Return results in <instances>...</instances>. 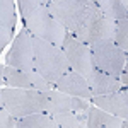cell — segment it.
Wrapping results in <instances>:
<instances>
[{"label":"cell","mask_w":128,"mask_h":128,"mask_svg":"<svg viewBox=\"0 0 128 128\" xmlns=\"http://www.w3.org/2000/svg\"><path fill=\"white\" fill-rule=\"evenodd\" d=\"M90 51H92L96 70H101V72L109 74L113 77L121 75V72L125 68V63L128 60V53L123 51L114 41L106 40L94 43L90 46Z\"/></svg>","instance_id":"6"},{"label":"cell","mask_w":128,"mask_h":128,"mask_svg":"<svg viewBox=\"0 0 128 128\" xmlns=\"http://www.w3.org/2000/svg\"><path fill=\"white\" fill-rule=\"evenodd\" d=\"M16 5L10 0H2L0 2V46L5 48L9 44L10 38L16 29Z\"/></svg>","instance_id":"13"},{"label":"cell","mask_w":128,"mask_h":128,"mask_svg":"<svg viewBox=\"0 0 128 128\" xmlns=\"http://www.w3.org/2000/svg\"><path fill=\"white\" fill-rule=\"evenodd\" d=\"M53 87L60 92H63V94L74 96V98H82V99H89V101L92 99V90H90L87 79H84L82 75L72 72V70L68 74L62 75L58 80H55Z\"/></svg>","instance_id":"11"},{"label":"cell","mask_w":128,"mask_h":128,"mask_svg":"<svg viewBox=\"0 0 128 128\" xmlns=\"http://www.w3.org/2000/svg\"><path fill=\"white\" fill-rule=\"evenodd\" d=\"M123 90H125V92H126V94H128V87H123Z\"/></svg>","instance_id":"24"},{"label":"cell","mask_w":128,"mask_h":128,"mask_svg":"<svg viewBox=\"0 0 128 128\" xmlns=\"http://www.w3.org/2000/svg\"><path fill=\"white\" fill-rule=\"evenodd\" d=\"M94 5L92 0H51L48 10L68 32H75Z\"/></svg>","instance_id":"5"},{"label":"cell","mask_w":128,"mask_h":128,"mask_svg":"<svg viewBox=\"0 0 128 128\" xmlns=\"http://www.w3.org/2000/svg\"><path fill=\"white\" fill-rule=\"evenodd\" d=\"M0 128H19V120L14 118L7 109L0 111Z\"/></svg>","instance_id":"20"},{"label":"cell","mask_w":128,"mask_h":128,"mask_svg":"<svg viewBox=\"0 0 128 128\" xmlns=\"http://www.w3.org/2000/svg\"><path fill=\"white\" fill-rule=\"evenodd\" d=\"M123 120L102 109L90 106L87 111V128H121Z\"/></svg>","instance_id":"15"},{"label":"cell","mask_w":128,"mask_h":128,"mask_svg":"<svg viewBox=\"0 0 128 128\" xmlns=\"http://www.w3.org/2000/svg\"><path fill=\"white\" fill-rule=\"evenodd\" d=\"M5 63L17 70H34V46L32 36L26 28L19 31L9 53L5 55Z\"/></svg>","instance_id":"8"},{"label":"cell","mask_w":128,"mask_h":128,"mask_svg":"<svg viewBox=\"0 0 128 128\" xmlns=\"http://www.w3.org/2000/svg\"><path fill=\"white\" fill-rule=\"evenodd\" d=\"M121 2H123V5H125V9L128 10V0H121Z\"/></svg>","instance_id":"23"},{"label":"cell","mask_w":128,"mask_h":128,"mask_svg":"<svg viewBox=\"0 0 128 128\" xmlns=\"http://www.w3.org/2000/svg\"><path fill=\"white\" fill-rule=\"evenodd\" d=\"M114 43L118 44L123 51L128 53V17L116 22V31H114Z\"/></svg>","instance_id":"19"},{"label":"cell","mask_w":128,"mask_h":128,"mask_svg":"<svg viewBox=\"0 0 128 128\" xmlns=\"http://www.w3.org/2000/svg\"><path fill=\"white\" fill-rule=\"evenodd\" d=\"M34 46V70L53 86L55 80L70 72L67 56L60 46H55L40 38H32Z\"/></svg>","instance_id":"2"},{"label":"cell","mask_w":128,"mask_h":128,"mask_svg":"<svg viewBox=\"0 0 128 128\" xmlns=\"http://www.w3.org/2000/svg\"><path fill=\"white\" fill-rule=\"evenodd\" d=\"M121 128H128V120H123V125H121Z\"/></svg>","instance_id":"22"},{"label":"cell","mask_w":128,"mask_h":128,"mask_svg":"<svg viewBox=\"0 0 128 128\" xmlns=\"http://www.w3.org/2000/svg\"><path fill=\"white\" fill-rule=\"evenodd\" d=\"M89 86H90V90H92V98L94 96H108V94H114L121 90L123 84L120 77H113L109 74H104L101 70H96L92 79L89 80Z\"/></svg>","instance_id":"14"},{"label":"cell","mask_w":128,"mask_h":128,"mask_svg":"<svg viewBox=\"0 0 128 128\" xmlns=\"http://www.w3.org/2000/svg\"><path fill=\"white\" fill-rule=\"evenodd\" d=\"M0 101H2V108L7 109L17 120L36 113H46V98L40 90L2 87Z\"/></svg>","instance_id":"3"},{"label":"cell","mask_w":128,"mask_h":128,"mask_svg":"<svg viewBox=\"0 0 128 128\" xmlns=\"http://www.w3.org/2000/svg\"><path fill=\"white\" fill-rule=\"evenodd\" d=\"M90 102L96 108L106 111L109 114H114L121 120H128V94L123 90H118L114 94H108V96H94L90 99Z\"/></svg>","instance_id":"12"},{"label":"cell","mask_w":128,"mask_h":128,"mask_svg":"<svg viewBox=\"0 0 128 128\" xmlns=\"http://www.w3.org/2000/svg\"><path fill=\"white\" fill-rule=\"evenodd\" d=\"M46 98V113L58 114V113H80L90 108V101L82 98H74L68 94H63L56 89H50L43 92Z\"/></svg>","instance_id":"10"},{"label":"cell","mask_w":128,"mask_h":128,"mask_svg":"<svg viewBox=\"0 0 128 128\" xmlns=\"http://www.w3.org/2000/svg\"><path fill=\"white\" fill-rule=\"evenodd\" d=\"M19 128H60L48 113H36L19 120Z\"/></svg>","instance_id":"17"},{"label":"cell","mask_w":128,"mask_h":128,"mask_svg":"<svg viewBox=\"0 0 128 128\" xmlns=\"http://www.w3.org/2000/svg\"><path fill=\"white\" fill-rule=\"evenodd\" d=\"M19 10L24 19L26 29L32 38H40L55 46H63L68 31L55 19L48 10V2L44 0H19Z\"/></svg>","instance_id":"1"},{"label":"cell","mask_w":128,"mask_h":128,"mask_svg":"<svg viewBox=\"0 0 128 128\" xmlns=\"http://www.w3.org/2000/svg\"><path fill=\"white\" fill-rule=\"evenodd\" d=\"M62 50H63L65 56H67V62H68L72 72L82 75L84 79H87V82L92 79V75L96 72V65H94L90 46L79 41L74 32H68L65 41H63Z\"/></svg>","instance_id":"7"},{"label":"cell","mask_w":128,"mask_h":128,"mask_svg":"<svg viewBox=\"0 0 128 128\" xmlns=\"http://www.w3.org/2000/svg\"><path fill=\"white\" fill-rule=\"evenodd\" d=\"M114 31H116V22L108 19L99 10L98 2H96V5L90 9L86 20L82 22V26L74 34L84 44L92 46L94 43H99V41H106V40L114 41Z\"/></svg>","instance_id":"4"},{"label":"cell","mask_w":128,"mask_h":128,"mask_svg":"<svg viewBox=\"0 0 128 128\" xmlns=\"http://www.w3.org/2000/svg\"><path fill=\"white\" fill-rule=\"evenodd\" d=\"M51 116L60 128H86L79 120L77 113H58V114H51Z\"/></svg>","instance_id":"18"},{"label":"cell","mask_w":128,"mask_h":128,"mask_svg":"<svg viewBox=\"0 0 128 128\" xmlns=\"http://www.w3.org/2000/svg\"><path fill=\"white\" fill-rule=\"evenodd\" d=\"M0 72H2V80L7 87L31 89V90H40V92L53 89V86L46 79H43L36 70H17L9 65H2Z\"/></svg>","instance_id":"9"},{"label":"cell","mask_w":128,"mask_h":128,"mask_svg":"<svg viewBox=\"0 0 128 128\" xmlns=\"http://www.w3.org/2000/svg\"><path fill=\"white\" fill-rule=\"evenodd\" d=\"M120 80H121V84L125 87H128V60H126V63H125V68L121 72V75H120Z\"/></svg>","instance_id":"21"},{"label":"cell","mask_w":128,"mask_h":128,"mask_svg":"<svg viewBox=\"0 0 128 128\" xmlns=\"http://www.w3.org/2000/svg\"><path fill=\"white\" fill-rule=\"evenodd\" d=\"M98 7L108 19L114 20V22L128 17V10L125 9V5H123L121 0H99Z\"/></svg>","instance_id":"16"}]
</instances>
